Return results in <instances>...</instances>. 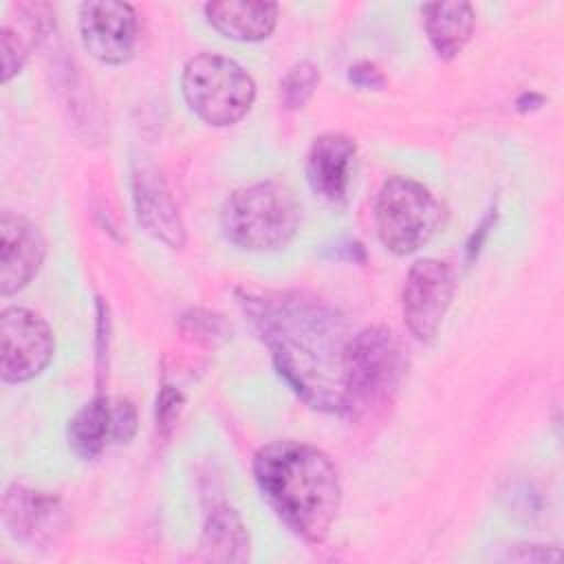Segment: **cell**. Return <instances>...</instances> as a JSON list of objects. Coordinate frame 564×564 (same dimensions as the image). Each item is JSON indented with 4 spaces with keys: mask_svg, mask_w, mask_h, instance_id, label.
I'll list each match as a JSON object with an SVG mask.
<instances>
[{
    "mask_svg": "<svg viewBox=\"0 0 564 564\" xmlns=\"http://www.w3.org/2000/svg\"><path fill=\"white\" fill-rule=\"evenodd\" d=\"M46 242L37 225L13 212L0 218V293L11 295L24 289L40 271Z\"/></svg>",
    "mask_w": 564,
    "mask_h": 564,
    "instance_id": "obj_12",
    "label": "cell"
},
{
    "mask_svg": "<svg viewBox=\"0 0 564 564\" xmlns=\"http://www.w3.org/2000/svg\"><path fill=\"white\" fill-rule=\"evenodd\" d=\"M375 220L381 245L397 256H408L436 234L443 223V205L419 181L392 176L379 189Z\"/></svg>",
    "mask_w": 564,
    "mask_h": 564,
    "instance_id": "obj_5",
    "label": "cell"
},
{
    "mask_svg": "<svg viewBox=\"0 0 564 564\" xmlns=\"http://www.w3.org/2000/svg\"><path fill=\"white\" fill-rule=\"evenodd\" d=\"M256 482L282 518L306 542H322L341 507V482L333 460L300 441H273L253 456Z\"/></svg>",
    "mask_w": 564,
    "mask_h": 564,
    "instance_id": "obj_2",
    "label": "cell"
},
{
    "mask_svg": "<svg viewBox=\"0 0 564 564\" xmlns=\"http://www.w3.org/2000/svg\"><path fill=\"white\" fill-rule=\"evenodd\" d=\"M319 84V68L313 62H297L286 70L280 82V97L286 108L297 110L302 108Z\"/></svg>",
    "mask_w": 564,
    "mask_h": 564,
    "instance_id": "obj_18",
    "label": "cell"
},
{
    "mask_svg": "<svg viewBox=\"0 0 564 564\" xmlns=\"http://www.w3.org/2000/svg\"><path fill=\"white\" fill-rule=\"evenodd\" d=\"M134 432V405L126 399L99 394L68 421V445L82 460H93L108 443H128Z\"/></svg>",
    "mask_w": 564,
    "mask_h": 564,
    "instance_id": "obj_11",
    "label": "cell"
},
{
    "mask_svg": "<svg viewBox=\"0 0 564 564\" xmlns=\"http://www.w3.org/2000/svg\"><path fill=\"white\" fill-rule=\"evenodd\" d=\"M2 522L13 540L48 546L66 531L68 516L57 496L15 482L2 496Z\"/></svg>",
    "mask_w": 564,
    "mask_h": 564,
    "instance_id": "obj_10",
    "label": "cell"
},
{
    "mask_svg": "<svg viewBox=\"0 0 564 564\" xmlns=\"http://www.w3.org/2000/svg\"><path fill=\"white\" fill-rule=\"evenodd\" d=\"M240 302L293 392L311 408L344 412L352 341L346 319L304 293H247Z\"/></svg>",
    "mask_w": 564,
    "mask_h": 564,
    "instance_id": "obj_1",
    "label": "cell"
},
{
    "mask_svg": "<svg viewBox=\"0 0 564 564\" xmlns=\"http://www.w3.org/2000/svg\"><path fill=\"white\" fill-rule=\"evenodd\" d=\"M134 209L139 225L172 249L185 245V225L178 207L154 170L134 172Z\"/></svg>",
    "mask_w": 564,
    "mask_h": 564,
    "instance_id": "obj_14",
    "label": "cell"
},
{
    "mask_svg": "<svg viewBox=\"0 0 564 564\" xmlns=\"http://www.w3.org/2000/svg\"><path fill=\"white\" fill-rule=\"evenodd\" d=\"M421 13L427 40L443 59L456 57L474 33L476 15L469 2H432L423 4Z\"/></svg>",
    "mask_w": 564,
    "mask_h": 564,
    "instance_id": "obj_16",
    "label": "cell"
},
{
    "mask_svg": "<svg viewBox=\"0 0 564 564\" xmlns=\"http://www.w3.org/2000/svg\"><path fill=\"white\" fill-rule=\"evenodd\" d=\"M348 79H350V84H355L361 90H377L386 82L381 70L375 64H370V62H359V64L350 66Z\"/></svg>",
    "mask_w": 564,
    "mask_h": 564,
    "instance_id": "obj_21",
    "label": "cell"
},
{
    "mask_svg": "<svg viewBox=\"0 0 564 564\" xmlns=\"http://www.w3.org/2000/svg\"><path fill=\"white\" fill-rule=\"evenodd\" d=\"M454 271L436 258L416 260L405 278L401 306L408 330L419 341H432L452 306Z\"/></svg>",
    "mask_w": 564,
    "mask_h": 564,
    "instance_id": "obj_8",
    "label": "cell"
},
{
    "mask_svg": "<svg viewBox=\"0 0 564 564\" xmlns=\"http://www.w3.org/2000/svg\"><path fill=\"white\" fill-rule=\"evenodd\" d=\"M4 383H24L37 377L53 359L55 339L48 324L24 306H9L0 315Z\"/></svg>",
    "mask_w": 564,
    "mask_h": 564,
    "instance_id": "obj_7",
    "label": "cell"
},
{
    "mask_svg": "<svg viewBox=\"0 0 564 564\" xmlns=\"http://www.w3.org/2000/svg\"><path fill=\"white\" fill-rule=\"evenodd\" d=\"M79 33L84 48L95 59L110 66L126 64L137 46V11L128 2H84L79 7Z\"/></svg>",
    "mask_w": 564,
    "mask_h": 564,
    "instance_id": "obj_9",
    "label": "cell"
},
{
    "mask_svg": "<svg viewBox=\"0 0 564 564\" xmlns=\"http://www.w3.org/2000/svg\"><path fill=\"white\" fill-rule=\"evenodd\" d=\"M302 223L297 196L278 181H262L236 189L223 205L225 238L247 251H275L286 247Z\"/></svg>",
    "mask_w": 564,
    "mask_h": 564,
    "instance_id": "obj_3",
    "label": "cell"
},
{
    "mask_svg": "<svg viewBox=\"0 0 564 564\" xmlns=\"http://www.w3.org/2000/svg\"><path fill=\"white\" fill-rule=\"evenodd\" d=\"M192 112L209 126H231L253 106L256 84L234 59L216 53L194 55L181 77Z\"/></svg>",
    "mask_w": 564,
    "mask_h": 564,
    "instance_id": "obj_4",
    "label": "cell"
},
{
    "mask_svg": "<svg viewBox=\"0 0 564 564\" xmlns=\"http://www.w3.org/2000/svg\"><path fill=\"white\" fill-rule=\"evenodd\" d=\"M357 145L341 132L319 134L306 156V174L315 194L333 205H341L348 198L352 181Z\"/></svg>",
    "mask_w": 564,
    "mask_h": 564,
    "instance_id": "obj_13",
    "label": "cell"
},
{
    "mask_svg": "<svg viewBox=\"0 0 564 564\" xmlns=\"http://www.w3.org/2000/svg\"><path fill=\"white\" fill-rule=\"evenodd\" d=\"M200 549L212 562H245L249 560V531L242 518L227 505L212 509L203 527Z\"/></svg>",
    "mask_w": 564,
    "mask_h": 564,
    "instance_id": "obj_17",
    "label": "cell"
},
{
    "mask_svg": "<svg viewBox=\"0 0 564 564\" xmlns=\"http://www.w3.org/2000/svg\"><path fill=\"white\" fill-rule=\"evenodd\" d=\"M181 403H183V397L174 388L165 386L161 397L156 399V423H159V427H170L176 421Z\"/></svg>",
    "mask_w": 564,
    "mask_h": 564,
    "instance_id": "obj_20",
    "label": "cell"
},
{
    "mask_svg": "<svg viewBox=\"0 0 564 564\" xmlns=\"http://www.w3.org/2000/svg\"><path fill=\"white\" fill-rule=\"evenodd\" d=\"M0 42H2V82H9L24 66L31 42L24 40L20 33H15L11 26H2Z\"/></svg>",
    "mask_w": 564,
    "mask_h": 564,
    "instance_id": "obj_19",
    "label": "cell"
},
{
    "mask_svg": "<svg viewBox=\"0 0 564 564\" xmlns=\"http://www.w3.org/2000/svg\"><path fill=\"white\" fill-rule=\"evenodd\" d=\"M207 22L225 37L236 42H260L269 37L278 22V4L273 2H207Z\"/></svg>",
    "mask_w": 564,
    "mask_h": 564,
    "instance_id": "obj_15",
    "label": "cell"
},
{
    "mask_svg": "<svg viewBox=\"0 0 564 564\" xmlns=\"http://www.w3.org/2000/svg\"><path fill=\"white\" fill-rule=\"evenodd\" d=\"M401 375V348L394 333L372 326L352 335L344 412H366L388 399Z\"/></svg>",
    "mask_w": 564,
    "mask_h": 564,
    "instance_id": "obj_6",
    "label": "cell"
}]
</instances>
